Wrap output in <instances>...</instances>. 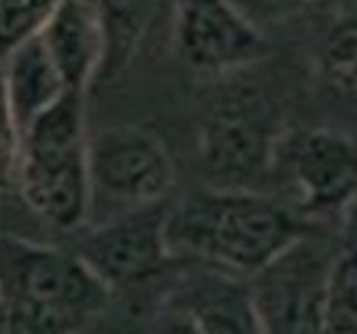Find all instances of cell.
Listing matches in <instances>:
<instances>
[{
  "instance_id": "obj_1",
  "label": "cell",
  "mask_w": 357,
  "mask_h": 334,
  "mask_svg": "<svg viewBox=\"0 0 357 334\" xmlns=\"http://www.w3.org/2000/svg\"><path fill=\"white\" fill-rule=\"evenodd\" d=\"M316 232L290 204L253 188L195 190L167 216V239L176 258L239 279H251L278 255Z\"/></svg>"
},
{
  "instance_id": "obj_2",
  "label": "cell",
  "mask_w": 357,
  "mask_h": 334,
  "mask_svg": "<svg viewBox=\"0 0 357 334\" xmlns=\"http://www.w3.org/2000/svg\"><path fill=\"white\" fill-rule=\"evenodd\" d=\"M5 179L26 207L56 230H77L89 216L93 181L84 96L68 91L19 137V153Z\"/></svg>"
},
{
  "instance_id": "obj_3",
  "label": "cell",
  "mask_w": 357,
  "mask_h": 334,
  "mask_svg": "<svg viewBox=\"0 0 357 334\" xmlns=\"http://www.w3.org/2000/svg\"><path fill=\"white\" fill-rule=\"evenodd\" d=\"M112 295L77 253L12 234L3 239V302L59 318L79 332Z\"/></svg>"
},
{
  "instance_id": "obj_4",
  "label": "cell",
  "mask_w": 357,
  "mask_h": 334,
  "mask_svg": "<svg viewBox=\"0 0 357 334\" xmlns=\"http://www.w3.org/2000/svg\"><path fill=\"white\" fill-rule=\"evenodd\" d=\"M271 172L290 190L299 218L334 221L357 202V142L332 128L285 130Z\"/></svg>"
},
{
  "instance_id": "obj_5",
  "label": "cell",
  "mask_w": 357,
  "mask_h": 334,
  "mask_svg": "<svg viewBox=\"0 0 357 334\" xmlns=\"http://www.w3.org/2000/svg\"><path fill=\"white\" fill-rule=\"evenodd\" d=\"M334 241L306 234L295 246L248 279L265 334H325V304Z\"/></svg>"
},
{
  "instance_id": "obj_6",
  "label": "cell",
  "mask_w": 357,
  "mask_h": 334,
  "mask_svg": "<svg viewBox=\"0 0 357 334\" xmlns=\"http://www.w3.org/2000/svg\"><path fill=\"white\" fill-rule=\"evenodd\" d=\"M285 130L269 96L241 86L220 98L199 132V153L223 188L248 183L271 172L276 144Z\"/></svg>"
},
{
  "instance_id": "obj_7",
  "label": "cell",
  "mask_w": 357,
  "mask_h": 334,
  "mask_svg": "<svg viewBox=\"0 0 357 334\" xmlns=\"http://www.w3.org/2000/svg\"><path fill=\"white\" fill-rule=\"evenodd\" d=\"M167 216L165 202L132 207L84 234L75 253L112 293L137 290L160 279L176 260L167 239Z\"/></svg>"
},
{
  "instance_id": "obj_8",
  "label": "cell",
  "mask_w": 357,
  "mask_h": 334,
  "mask_svg": "<svg viewBox=\"0 0 357 334\" xmlns=\"http://www.w3.org/2000/svg\"><path fill=\"white\" fill-rule=\"evenodd\" d=\"M172 40L183 66L202 75L244 70L271 52L265 31L230 0H174Z\"/></svg>"
},
{
  "instance_id": "obj_9",
  "label": "cell",
  "mask_w": 357,
  "mask_h": 334,
  "mask_svg": "<svg viewBox=\"0 0 357 334\" xmlns=\"http://www.w3.org/2000/svg\"><path fill=\"white\" fill-rule=\"evenodd\" d=\"M93 190L130 207L165 202L174 165L153 132L137 126H107L89 137Z\"/></svg>"
},
{
  "instance_id": "obj_10",
  "label": "cell",
  "mask_w": 357,
  "mask_h": 334,
  "mask_svg": "<svg viewBox=\"0 0 357 334\" xmlns=\"http://www.w3.org/2000/svg\"><path fill=\"white\" fill-rule=\"evenodd\" d=\"M5 139L19 144L21 132L68 93L42 35L3 52Z\"/></svg>"
},
{
  "instance_id": "obj_11",
  "label": "cell",
  "mask_w": 357,
  "mask_h": 334,
  "mask_svg": "<svg viewBox=\"0 0 357 334\" xmlns=\"http://www.w3.org/2000/svg\"><path fill=\"white\" fill-rule=\"evenodd\" d=\"M40 35L66 89L86 96L100 82L105 63V31L96 0H66Z\"/></svg>"
},
{
  "instance_id": "obj_12",
  "label": "cell",
  "mask_w": 357,
  "mask_h": 334,
  "mask_svg": "<svg viewBox=\"0 0 357 334\" xmlns=\"http://www.w3.org/2000/svg\"><path fill=\"white\" fill-rule=\"evenodd\" d=\"M169 304L188 311L204 334H265L248 279L204 267L178 283Z\"/></svg>"
},
{
  "instance_id": "obj_13",
  "label": "cell",
  "mask_w": 357,
  "mask_h": 334,
  "mask_svg": "<svg viewBox=\"0 0 357 334\" xmlns=\"http://www.w3.org/2000/svg\"><path fill=\"white\" fill-rule=\"evenodd\" d=\"M158 0H96L105 31L100 82H112L130 66L149 31Z\"/></svg>"
},
{
  "instance_id": "obj_14",
  "label": "cell",
  "mask_w": 357,
  "mask_h": 334,
  "mask_svg": "<svg viewBox=\"0 0 357 334\" xmlns=\"http://www.w3.org/2000/svg\"><path fill=\"white\" fill-rule=\"evenodd\" d=\"M318 75L341 96H357V12L327 28L316 54Z\"/></svg>"
},
{
  "instance_id": "obj_15",
  "label": "cell",
  "mask_w": 357,
  "mask_h": 334,
  "mask_svg": "<svg viewBox=\"0 0 357 334\" xmlns=\"http://www.w3.org/2000/svg\"><path fill=\"white\" fill-rule=\"evenodd\" d=\"M325 334H357V241L339 248L325 304Z\"/></svg>"
},
{
  "instance_id": "obj_16",
  "label": "cell",
  "mask_w": 357,
  "mask_h": 334,
  "mask_svg": "<svg viewBox=\"0 0 357 334\" xmlns=\"http://www.w3.org/2000/svg\"><path fill=\"white\" fill-rule=\"evenodd\" d=\"M66 0H0V40L3 52L35 38Z\"/></svg>"
},
{
  "instance_id": "obj_17",
  "label": "cell",
  "mask_w": 357,
  "mask_h": 334,
  "mask_svg": "<svg viewBox=\"0 0 357 334\" xmlns=\"http://www.w3.org/2000/svg\"><path fill=\"white\" fill-rule=\"evenodd\" d=\"M3 334H77V330L59 318L38 314L14 302H3Z\"/></svg>"
},
{
  "instance_id": "obj_18",
  "label": "cell",
  "mask_w": 357,
  "mask_h": 334,
  "mask_svg": "<svg viewBox=\"0 0 357 334\" xmlns=\"http://www.w3.org/2000/svg\"><path fill=\"white\" fill-rule=\"evenodd\" d=\"M230 3L251 24L265 31L269 26L283 24V21H290L292 17L302 14L311 0H230Z\"/></svg>"
},
{
  "instance_id": "obj_19",
  "label": "cell",
  "mask_w": 357,
  "mask_h": 334,
  "mask_svg": "<svg viewBox=\"0 0 357 334\" xmlns=\"http://www.w3.org/2000/svg\"><path fill=\"white\" fill-rule=\"evenodd\" d=\"M155 334H204V332L188 311L169 304V311L160 318Z\"/></svg>"
}]
</instances>
